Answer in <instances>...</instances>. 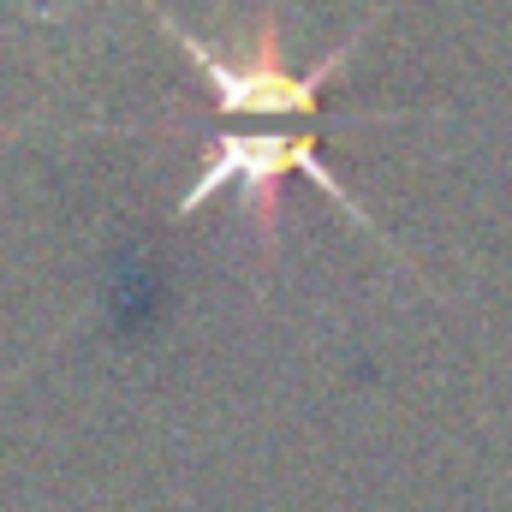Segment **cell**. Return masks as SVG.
Segmentation results:
<instances>
[{
	"mask_svg": "<svg viewBox=\"0 0 512 512\" xmlns=\"http://www.w3.org/2000/svg\"><path fill=\"white\" fill-rule=\"evenodd\" d=\"M286 173H304V179H316L364 233H376V221L364 215V203L334 179V167L322 161V137L316 126L304 131H221L209 149H203V167H197V179L179 191V203H173V221H191V215H203V203L209 197H221V191H239L245 197V209H251L256 233L274 245V233H280V215H274V191H280V179Z\"/></svg>",
	"mask_w": 512,
	"mask_h": 512,
	"instance_id": "cell-1",
	"label": "cell"
},
{
	"mask_svg": "<svg viewBox=\"0 0 512 512\" xmlns=\"http://www.w3.org/2000/svg\"><path fill=\"white\" fill-rule=\"evenodd\" d=\"M155 24L185 48V60H197V72L215 84V96H221V114H233V120H245V114H316V96L346 72V60H352V48L370 36V24L376 18H364L328 60H316L310 72H286V60H280V42H274V24H262L251 42H239L233 54L227 48H209L197 30H185L173 12H161L155 6Z\"/></svg>",
	"mask_w": 512,
	"mask_h": 512,
	"instance_id": "cell-2",
	"label": "cell"
}]
</instances>
